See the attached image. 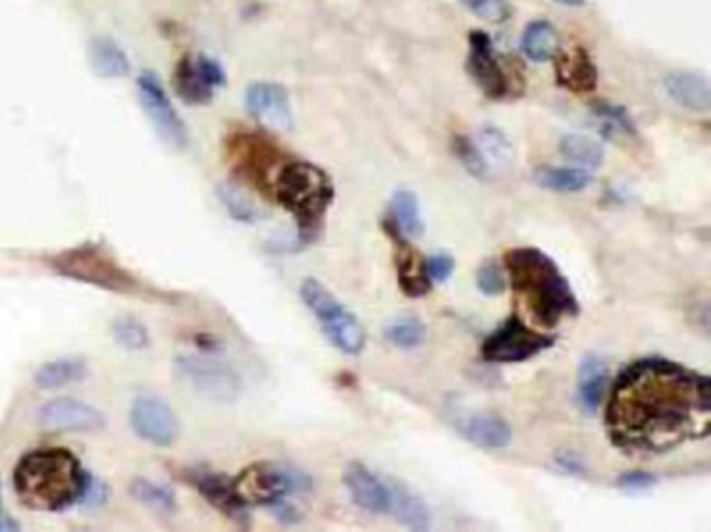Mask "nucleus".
Instances as JSON below:
<instances>
[{"label":"nucleus","mask_w":711,"mask_h":532,"mask_svg":"<svg viewBox=\"0 0 711 532\" xmlns=\"http://www.w3.org/2000/svg\"><path fill=\"white\" fill-rule=\"evenodd\" d=\"M605 430L618 449L639 455L707 439L711 380L664 357L636 359L611 384Z\"/></svg>","instance_id":"nucleus-1"},{"label":"nucleus","mask_w":711,"mask_h":532,"mask_svg":"<svg viewBox=\"0 0 711 532\" xmlns=\"http://www.w3.org/2000/svg\"><path fill=\"white\" fill-rule=\"evenodd\" d=\"M511 288L522 297L536 324L555 328L561 320L576 318L580 303L559 265L536 247H513L503 257Z\"/></svg>","instance_id":"nucleus-2"},{"label":"nucleus","mask_w":711,"mask_h":532,"mask_svg":"<svg viewBox=\"0 0 711 532\" xmlns=\"http://www.w3.org/2000/svg\"><path fill=\"white\" fill-rule=\"evenodd\" d=\"M90 474L78 457L63 447H46L23 455L13 472L19 501L34 512H61L84 499Z\"/></svg>","instance_id":"nucleus-3"},{"label":"nucleus","mask_w":711,"mask_h":532,"mask_svg":"<svg viewBox=\"0 0 711 532\" xmlns=\"http://www.w3.org/2000/svg\"><path fill=\"white\" fill-rule=\"evenodd\" d=\"M274 192L278 203L297 220L301 238L309 243L334 201L332 178L322 167L294 161L278 172Z\"/></svg>","instance_id":"nucleus-4"},{"label":"nucleus","mask_w":711,"mask_h":532,"mask_svg":"<svg viewBox=\"0 0 711 532\" xmlns=\"http://www.w3.org/2000/svg\"><path fill=\"white\" fill-rule=\"evenodd\" d=\"M53 270L65 278L94 284L121 295H144V286L121 265L103 245H80L51 259Z\"/></svg>","instance_id":"nucleus-5"},{"label":"nucleus","mask_w":711,"mask_h":532,"mask_svg":"<svg viewBox=\"0 0 711 532\" xmlns=\"http://www.w3.org/2000/svg\"><path fill=\"white\" fill-rule=\"evenodd\" d=\"M301 299L313 313L324 336L345 355H359L365 349V330L353 313L315 278L301 282Z\"/></svg>","instance_id":"nucleus-6"},{"label":"nucleus","mask_w":711,"mask_h":532,"mask_svg":"<svg viewBox=\"0 0 711 532\" xmlns=\"http://www.w3.org/2000/svg\"><path fill=\"white\" fill-rule=\"evenodd\" d=\"M234 485L249 505L274 507L286 501L288 495L307 493L311 489V478L297 468L261 462L244 468L234 478Z\"/></svg>","instance_id":"nucleus-7"},{"label":"nucleus","mask_w":711,"mask_h":532,"mask_svg":"<svg viewBox=\"0 0 711 532\" xmlns=\"http://www.w3.org/2000/svg\"><path fill=\"white\" fill-rule=\"evenodd\" d=\"M557 343L553 334L532 330L522 318L509 316L482 343V359L488 364H522L549 351Z\"/></svg>","instance_id":"nucleus-8"},{"label":"nucleus","mask_w":711,"mask_h":532,"mask_svg":"<svg viewBox=\"0 0 711 532\" xmlns=\"http://www.w3.org/2000/svg\"><path fill=\"white\" fill-rule=\"evenodd\" d=\"M176 376L196 395L211 401H234L240 393L238 374L217 359L196 355L178 357Z\"/></svg>","instance_id":"nucleus-9"},{"label":"nucleus","mask_w":711,"mask_h":532,"mask_svg":"<svg viewBox=\"0 0 711 532\" xmlns=\"http://www.w3.org/2000/svg\"><path fill=\"white\" fill-rule=\"evenodd\" d=\"M138 96L146 117L151 119V124L159 132V136L178 151H182L188 144V130L182 122L180 113L176 111L174 103L169 101L163 82L153 71H142L136 80Z\"/></svg>","instance_id":"nucleus-10"},{"label":"nucleus","mask_w":711,"mask_h":532,"mask_svg":"<svg viewBox=\"0 0 711 532\" xmlns=\"http://www.w3.org/2000/svg\"><path fill=\"white\" fill-rule=\"evenodd\" d=\"M228 82L224 67L209 57H184L174 74V88L188 105H207Z\"/></svg>","instance_id":"nucleus-11"},{"label":"nucleus","mask_w":711,"mask_h":532,"mask_svg":"<svg viewBox=\"0 0 711 532\" xmlns=\"http://www.w3.org/2000/svg\"><path fill=\"white\" fill-rule=\"evenodd\" d=\"M130 426L155 447H171L180 437L178 414L159 397H138L130 409Z\"/></svg>","instance_id":"nucleus-12"},{"label":"nucleus","mask_w":711,"mask_h":532,"mask_svg":"<svg viewBox=\"0 0 711 532\" xmlns=\"http://www.w3.org/2000/svg\"><path fill=\"white\" fill-rule=\"evenodd\" d=\"M36 422L53 432H98L107 426V416L90 403L61 397L46 401L36 411Z\"/></svg>","instance_id":"nucleus-13"},{"label":"nucleus","mask_w":711,"mask_h":532,"mask_svg":"<svg viewBox=\"0 0 711 532\" xmlns=\"http://www.w3.org/2000/svg\"><path fill=\"white\" fill-rule=\"evenodd\" d=\"M470 76L476 86L488 96V99H505L511 94L509 76L497 48L484 32H472L470 36V57H468Z\"/></svg>","instance_id":"nucleus-14"},{"label":"nucleus","mask_w":711,"mask_h":532,"mask_svg":"<svg viewBox=\"0 0 711 532\" xmlns=\"http://www.w3.org/2000/svg\"><path fill=\"white\" fill-rule=\"evenodd\" d=\"M244 105L253 117L267 126L282 132L294 128L290 96L286 88L276 82H253L244 92Z\"/></svg>","instance_id":"nucleus-15"},{"label":"nucleus","mask_w":711,"mask_h":532,"mask_svg":"<svg viewBox=\"0 0 711 532\" xmlns=\"http://www.w3.org/2000/svg\"><path fill=\"white\" fill-rule=\"evenodd\" d=\"M384 230L392 240H395V245H397L395 263H397V278H399V286L403 290V295H407L411 299L426 297L432 290V282L426 274L424 259H420V255L409 247L407 236L397 228L395 222H392L390 215L384 220Z\"/></svg>","instance_id":"nucleus-16"},{"label":"nucleus","mask_w":711,"mask_h":532,"mask_svg":"<svg viewBox=\"0 0 711 532\" xmlns=\"http://www.w3.org/2000/svg\"><path fill=\"white\" fill-rule=\"evenodd\" d=\"M192 482L215 510L238 522L240 526H249V503L238 493L234 478H228L224 474L201 472L192 478Z\"/></svg>","instance_id":"nucleus-17"},{"label":"nucleus","mask_w":711,"mask_h":532,"mask_svg":"<svg viewBox=\"0 0 711 532\" xmlns=\"http://www.w3.org/2000/svg\"><path fill=\"white\" fill-rule=\"evenodd\" d=\"M342 480H345V487L349 491L351 501L357 507H361V510L376 516L388 514V501H390L388 482L378 478L365 464L361 462L349 464Z\"/></svg>","instance_id":"nucleus-18"},{"label":"nucleus","mask_w":711,"mask_h":532,"mask_svg":"<svg viewBox=\"0 0 711 532\" xmlns=\"http://www.w3.org/2000/svg\"><path fill=\"white\" fill-rule=\"evenodd\" d=\"M609 389V366L599 353H586L578 366V386L576 399L584 414L593 416L603 405L605 393Z\"/></svg>","instance_id":"nucleus-19"},{"label":"nucleus","mask_w":711,"mask_h":532,"mask_svg":"<svg viewBox=\"0 0 711 532\" xmlns=\"http://www.w3.org/2000/svg\"><path fill=\"white\" fill-rule=\"evenodd\" d=\"M555 76L559 86L568 88L576 94H588L597 88L599 71L582 46L561 51L555 55Z\"/></svg>","instance_id":"nucleus-20"},{"label":"nucleus","mask_w":711,"mask_h":532,"mask_svg":"<svg viewBox=\"0 0 711 532\" xmlns=\"http://www.w3.org/2000/svg\"><path fill=\"white\" fill-rule=\"evenodd\" d=\"M664 88L670 99L693 113H707L711 109L709 78L701 71H672L666 76Z\"/></svg>","instance_id":"nucleus-21"},{"label":"nucleus","mask_w":711,"mask_h":532,"mask_svg":"<svg viewBox=\"0 0 711 532\" xmlns=\"http://www.w3.org/2000/svg\"><path fill=\"white\" fill-rule=\"evenodd\" d=\"M461 434L472 445L486 449V451H499L511 445L513 430L511 426L495 414H476L468 418L461 426Z\"/></svg>","instance_id":"nucleus-22"},{"label":"nucleus","mask_w":711,"mask_h":532,"mask_svg":"<svg viewBox=\"0 0 711 532\" xmlns=\"http://www.w3.org/2000/svg\"><path fill=\"white\" fill-rule=\"evenodd\" d=\"M88 61L98 78L117 80V78L130 76V71H132L130 59L124 53V48L107 36H98L90 42Z\"/></svg>","instance_id":"nucleus-23"},{"label":"nucleus","mask_w":711,"mask_h":532,"mask_svg":"<svg viewBox=\"0 0 711 532\" xmlns=\"http://www.w3.org/2000/svg\"><path fill=\"white\" fill-rule=\"evenodd\" d=\"M388 491V514L395 516L403 526L411 530L430 528V510L418 495L409 491L405 485H399V482H388Z\"/></svg>","instance_id":"nucleus-24"},{"label":"nucleus","mask_w":711,"mask_h":532,"mask_svg":"<svg viewBox=\"0 0 711 532\" xmlns=\"http://www.w3.org/2000/svg\"><path fill=\"white\" fill-rule=\"evenodd\" d=\"M520 48L526 59H530L532 63L553 61L559 53V34L553 23L547 19L532 21L522 34Z\"/></svg>","instance_id":"nucleus-25"},{"label":"nucleus","mask_w":711,"mask_h":532,"mask_svg":"<svg viewBox=\"0 0 711 532\" xmlns=\"http://www.w3.org/2000/svg\"><path fill=\"white\" fill-rule=\"evenodd\" d=\"M86 374H88V366L84 359L63 357L55 361H46L44 366H40L34 376V382L38 389L53 391V389H61V386L84 380Z\"/></svg>","instance_id":"nucleus-26"},{"label":"nucleus","mask_w":711,"mask_h":532,"mask_svg":"<svg viewBox=\"0 0 711 532\" xmlns=\"http://www.w3.org/2000/svg\"><path fill=\"white\" fill-rule=\"evenodd\" d=\"M534 182L551 192H580L591 186L593 176L582 167H553L543 165L536 169Z\"/></svg>","instance_id":"nucleus-27"},{"label":"nucleus","mask_w":711,"mask_h":532,"mask_svg":"<svg viewBox=\"0 0 711 532\" xmlns=\"http://www.w3.org/2000/svg\"><path fill=\"white\" fill-rule=\"evenodd\" d=\"M390 217L392 222L397 224V228L407 236V238H420L424 234V220L420 211V201L418 195L413 190L401 188L392 195V205H390Z\"/></svg>","instance_id":"nucleus-28"},{"label":"nucleus","mask_w":711,"mask_h":532,"mask_svg":"<svg viewBox=\"0 0 711 532\" xmlns=\"http://www.w3.org/2000/svg\"><path fill=\"white\" fill-rule=\"evenodd\" d=\"M559 153L574 167H582V169H597L605 159L603 144L591 136H582V134L561 136Z\"/></svg>","instance_id":"nucleus-29"},{"label":"nucleus","mask_w":711,"mask_h":532,"mask_svg":"<svg viewBox=\"0 0 711 532\" xmlns=\"http://www.w3.org/2000/svg\"><path fill=\"white\" fill-rule=\"evenodd\" d=\"M384 338L399 349H418L426 341V326L420 318L405 316L390 320L384 328Z\"/></svg>","instance_id":"nucleus-30"},{"label":"nucleus","mask_w":711,"mask_h":532,"mask_svg":"<svg viewBox=\"0 0 711 532\" xmlns=\"http://www.w3.org/2000/svg\"><path fill=\"white\" fill-rule=\"evenodd\" d=\"M593 117L597 119L599 130L603 132L605 138H616V136H634V124L628 115V111L620 105L611 103H595L591 107Z\"/></svg>","instance_id":"nucleus-31"},{"label":"nucleus","mask_w":711,"mask_h":532,"mask_svg":"<svg viewBox=\"0 0 711 532\" xmlns=\"http://www.w3.org/2000/svg\"><path fill=\"white\" fill-rule=\"evenodd\" d=\"M130 493L144 503L146 507H151V510L163 512V514H171L176 510V495L171 493L167 487L159 485V482L146 480V478H136L130 485Z\"/></svg>","instance_id":"nucleus-32"},{"label":"nucleus","mask_w":711,"mask_h":532,"mask_svg":"<svg viewBox=\"0 0 711 532\" xmlns=\"http://www.w3.org/2000/svg\"><path fill=\"white\" fill-rule=\"evenodd\" d=\"M111 332H113V338L117 341V345H121L128 351H144V349L151 347L149 330H146V326L140 320H136L132 316L115 318Z\"/></svg>","instance_id":"nucleus-33"},{"label":"nucleus","mask_w":711,"mask_h":532,"mask_svg":"<svg viewBox=\"0 0 711 532\" xmlns=\"http://www.w3.org/2000/svg\"><path fill=\"white\" fill-rule=\"evenodd\" d=\"M478 149L482 151L484 159H490L495 163H507L511 159V155H513L509 138L497 126H484L480 130V134H478Z\"/></svg>","instance_id":"nucleus-34"},{"label":"nucleus","mask_w":711,"mask_h":532,"mask_svg":"<svg viewBox=\"0 0 711 532\" xmlns=\"http://www.w3.org/2000/svg\"><path fill=\"white\" fill-rule=\"evenodd\" d=\"M476 286L486 297H499L505 293L509 282L501 265L495 259H486L476 272Z\"/></svg>","instance_id":"nucleus-35"},{"label":"nucleus","mask_w":711,"mask_h":532,"mask_svg":"<svg viewBox=\"0 0 711 532\" xmlns=\"http://www.w3.org/2000/svg\"><path fill=\"white\" fill-rule=\"evenodd\" d=\"M453 151L457 155V159L461 161V165L465 167V172L474 178H484L488 172V163L482 155V151L478 149V144L472 142L470 138L465 136H457L453 142Z\"/></svg>","instance_id":"nucleus-36"},{"label":"nucleus","mask_w":711,"mask_h":532,"mask_svg":"<svg viewBox=\"0 0 711 532\" xmlns=\"http://www.w3.org/2000/svg\"><path fill=\"white\" fill-rule=\"evenodd\" d=\"M472 15L488 23H505L511 17V7L507 0H459Z\"/></svg>","instance_id":"nucleus-37"},{"label":"nucleus","mask_w":711,"mask_h":532,"mask_svg":"<svg viewBox=\"0 0 711 532\" xmlns=\"http://www.w3.org/2000/svg\"><path fill=\"white\" fill-rule=\"evenodd\" d=\"M659 476L647 470H630L618 476L616 487L628 495H641L657 487Z\"/></svg>","instance_id":"nucleus-38"},{"label":"nucleus","mask_w":711,"mask_h":532,"mask_svg":"<svg viewBox=\"0 0 711 532\" xmlns=\"http://www.w3.org/2000/svg\"><path fill=\"white\" fill-rule=\"evenodd\" d=\"M424 268H426V274H428L430 282L445 284L455 272V257L451 253H447V251L434 253L428 259H424Z\"/></svg>","instance_id":"nucleus-39"},{"label":"nucleus","mask_w":711,"mask_h":532,"mask_svg":"<svg viewBox=\"0 0 711 532\" xmlns=\"http://www.w3.org/2000/svg\"><path fill=\"white\" fill-rule=\"evenodd\" d=\"M222 199H224V205L228 207L234 220H240V222H255L257 220L255 205L249 199H244L238 190L224 188Z\"/></svg>","instance_id":"nucleus-40"},{"label":"nucleus","mask_w":711,"mask_h":532,"mask_svg":"<svg viewBox=\"0 0 711 532\" xmlns=\"http://www.w3.org/2000/svg\"><path fill=\"white\" fill-rule=\"evenodd\" d=\"M555 464L563 470V472H570L574 476H582L586 474V466L582 464V459L576 455V453H570V451H561L555 455Z\"/></svg>","instance_id":"nucleus-41"},{"label":"nucleus","mask_w":711,"mask_h":532,"mask_svg":"<svg viewBox=\"0 0 711 532\" xmlns=\"http://www.w3.org/2000/svg\"><path fill=\"white\" fill-rule=\"evenodd\" d=\"M21 526L7 514H0V532H11V530H19Z\"/></svg>","instance_id":"nucleus-42"},{"label":"nucleus","mask_w":711,"mask_h":532,"mask_svg":"<svg viewBox=\"0 0 711 532\" xmlns=\"http://www.w3.org/2000/svg\"><path fill=\"white\" fill-rule=\"evenodd\" d=\"M557 3H561V5H570V7H576V5H584L586 0H557Z\"/></svg>","instance_id":"nucleus-43"},{"label":"nucleus","mask_w":711,"mask_h":532,"mask_svg":"<svg viewBox=\"0 0 711 532\" xmlns=\"http://www.w3.org/2000/svg\"><path fill=\"white\" fill-rule=\"evenodd\" d=\"M0 514H3V493H0Z\"/></svg>","instance_id":"nucleus-44"}]
</instances>
